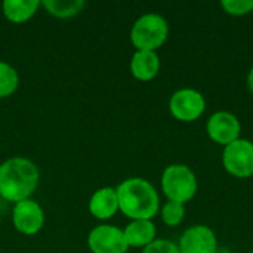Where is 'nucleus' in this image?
Segmentation results:
<instances>
[{
    "label": "nucleus",
    "instance_id": "nucleus-16",
    "mask_svg": "<svg viewBox=\"0 0 253 253\" xmlns=\"http://www.w3.org/2000/svg\"><path fill=\"white\" fill-rule=\"evenodd\" d=\"M18 86H19L18 71L10 64L0 61V99L13 95Z\"/></svg>",
    "mask_w": 253,
    "mask_h": 253
},
{
    "label": "nucleus",
    "instance_id": "nucleus-17",
    "mask_svg": "<svg viewBox=\"0 0 253 253\" xmlns=\"http://www.w3.org/2000/svg\"><path fill=\"white\" fill-rule=\"evenodd\" d=\"M160 218L166 227H178L185 219V205L176 202H166L160 208Z\"/></svg>",
    "mask_w": 253,
    "mask_h": 253
},
{
    "label": "nucleus",
    "instance_id": "nucleus-14",
    "mask_svg": "<svg viewBox=\"0 0 253 253\" xmlns=\"http://www.w3.org/2000/svg\"><path fill=\"white\" fill-rule=\"evenodd\" d=\"M39 7V0H4L1 4L4 18L13 24H24L30 21Z\"/></svg>",
    "mask_w": 253,
    "mask_h": 253
},
{
    "label": "nucleus",
    "instance_id": "nucleus-15",
    "mask_svg": "<svg viewBox=\"0 0 253 253\" xmlns=\"http://www.w3.org/2000/svg\"><path fill=\"white\" fill-rule=\"evenodd\" d=\"M40 6H43L52 16L65 19L79 15L86 3L83 0H43L40 1Z\"/></svg>",
    "mask_w": 253,
    "mask_h": 253
},
{
    "label": "nucleus",
    "instance_id": "nucleus-1",
    "mask_svg": "<svg viewBox=\"0 0 253 253\" xmlns=\"http://www.w3.org/2000/svg\"><path fill=\"white\" fill-rule=\"evenodd\" d=\"M119 211L132 221L150 219L160 211V197L156 187L144 178H127L116 188Z\"/></svg>",
    "mask_w": 253,
    "mask_h": 253
},
{
    "label": "nucleus",
    "instance_id": "nucleus-12",
    "mask_svg": "<svg viewBox=\"0 0 253 253\" xmlns=\"http://www.w3.org/2000/svg\"><path fill=\"white\" fill-rule=\"evenodd\" d=\"M130 74L139 82H150L160 73V56L157 52L135 50L130 59Z\"/></svg>",
    "mask_w": 253,
    "mask_h": 253
},
{
    "label": "nucleus",
    "instance_id": "nucleus-11",
    "mask_svg": "<svg viewBox=\"0 0 253 253\" xmlns=\"http://www.w3.org/2000/svg\"><path fill=\"white\" fill-rule=\"evenodd\" d=\"M89 212L99 221H107L119 212L117 191L113 187H102L89 200Z\"/></svg>",
    "mask_w": 253,
    "mask_h": 253
},
{
    "label": "nucleus",
    "instance_id": "nucleus-10",
    "mask_svg": "<svg viewBox=\"0 0 253 253\" xmlns=\"http://www.w3.org/2000/svg\"><path fill=\"white\" fill-rule=\"evenodd\" d=\"M12 222L18 233L24 236H34L44 225V212L36 200L28 199L13 205Z\"/></svg>",
    "mask_w": 253,
    "mask_h": 253
},
{
    "label": "nucleus",
    "instance_id": "nucleus-19",
    "mask_svg": "<svg viewBox=\"0 0 253 253\" xmlns=\"http://www.w3.org/2000/svg\"><path fill=\"white\" fill-rule=\"evenodd\" d=\"M142 253H181L176 243L166 239H156L151 245L142 249Z\"/></svg>",
    "mask_w": 253,
    "mask_h": 253
},
{
    "label": "nucleus",
    "instance_id": "nucleus-13",
    "mask_svg": "<svg viewBox=\"0 0 253 253\" xmlns=\"http://www.w3.org/2000/svg\"><path fill=\"white\" fill-rule=\"evenodd\" d=\"M129 248H147L157 237V228L150 219L130 221L123 230Z\"/></svg>",
    "mask_w": 253,
    "mask_h": 253
},
{
    "label": "nucleus",
    "instance_id": "nucleus-7",
    "mask_svg": "<svg viewBox=\"0 0 253 253\" xmlns=\"http://www.w3.org/2000/svg\"><path fill=\"white\" fill-rule=\"evenodd\" d=\"M206 133L215 144L227 147L231 142L240 139L242 123L239 117L230 111H216L208 119Z\"/></svg>",
    "mask_w": 253,
    "mask_h": 253
},
{
    "label": "nucleus",
    "instance_id": "nucleus-8",
    "mask_svg": "<svg viewBox=\"0 0 253 253\" xmlns=\"http://www.w3.org/2000/svg\"><path fill=\"white\" fill-rule=\"evenodd\" d=\"M87 246L92 253H127L129 245L123 230L114 225H98L87 236Z\"/></svg>",
    "mask_w": 253,
    "mask_h": 253
},
{
    "label": "nucleus",
    "instance_id": "nucleus-4",
    "mask_svg": "<svg viewBox=\"0 0 253 253\" xmlns=\"http://www.w3.org/2000/svg\"><path fill=\"white\" fill-rule=\"evenodd\" d=\"M169 37V24L159 13H145L139 16L130 28V42L136 50L157 52Z\"/></svg>",
    "mask_w": 253,
    "mask_h": 253
},
{
    "label": "nucleus",
    "instance_id": "nucleus-5",
    "mask_svg": "<svg viewBox=\"0 0 253 253\" xmlns=\"http://www.w3.org/2000/svg\"><path fill=\"white\" fill-rule=\"evenodd\" d=\"M169 111L178 122H196L206 111V98L200 90L193 87L178 89L169 99Z\"/></svg>",
    "mask_w": 253,
    "mask_h": 253
},
{
    "label": "nucleus",
    "instance_id": "nucleus-18",
    "mask_svg": "<svg viewBox=\"0 0 253 253\" xmlns=\"http://www.w3.org/2000/svg\"><path fill=\"white\" fill-rule=\"evenodd\" d=\"M221 7L231 16H245L253 12V0H222Z\"/></svg>",
    "mask_w": 253,
    "mask_h": 253
},
{
    "label": "nucleus",
    "instance_id": "nucleus-20",
    "mask_svg": "<svg viewBox=\"0 0 253 253\" xmlns=\"http://www.w3.org/2000/svg\"><path fill=\"white\" fill-rule=\"evenodd\" d=\"M248 89H249V92L253 95V67L249 70V73H248Z\"/></svg>",
    "mask_w": 253,
    "mask_h": 253
},
{
    "label": "nucleus",
    "instance_id": "nucleus-6",
    "mask_svg": "<svg viewBox=\"0 0 253 253\" xmlns=\"http://www.w3.org/2000/svg\"><path fill=\"white\" fill-rule=\"evenodd\" d=\"M222 166L234 178L248 179L253 176V142L240 138L224 147Z\"/></svg>",
    "mask_w": 253,
    "mask_h": 253
},
{
    "label": "nucleus",
    "instance_id": "nucleus-3",
    "mask_svg": "<svg viewBox=\"0 0 253 253\" xmlns=\"http://www.w3.org/2000/svg\"><path fill=\"white\" fill-rule=\"evenodd\" d=\"M160 185L169 202H176L181 205L191 202L199 190L196 172L182 163L169 165L162 173Z\"/></svg>",
    "mask_w": 253,
    "mask_h": 253
},
{
    "label": "nucleus",
    "instance_id": "nucleus-2",
    "mask_svg": "<svg viewBox=\"0 0 253 253\" xmlns=\"http://www.w3.org/2000/svg\"><path fill=\"white\" fill-rule=\"evenodd\" d=\"M40 179L39 168L25 157H12L0 165V197L13 205L31 199Z\"/></svg>",
    "mask_w": 253,
    "mask_h": 253
},
{
    "label": "nucleus",
    "instance_id": "nucleus-9",
    "mask_svg": "<svg viewBox=\"0 0 253 253\" xmlns=\"http://www.w3.org/2000/svg\"><path fill=\"white\" fill-rule=\"evenodd\" d=\"M176 245L181 253H218L219 249L215 231L205 224L188 227Z\"/></svg>",
    "mask_w": 253,
    "mask_h": 253
}]
</instances>
